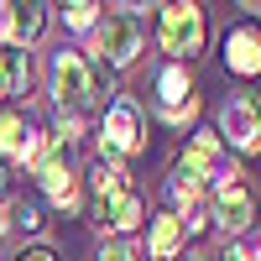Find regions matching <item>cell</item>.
<instances>
[{"mask_svg": "<svg viewBox=\"0 0 261 261\" xmlns=\"http://www.w3.org/2000/svg\"><path fill=\"white\" fill-rule=\"evenodd\" d=\"M225 136L235 151H246V157H256L261 151V94H241L225 105Z\"/></svg>", "mask_w": 261, "mask_h": 261, "instance_id": "cell-4", "label": "cell"}, {"mask_svg": "<svg viewBox=\"0 0 261 261\" xmlns=\"http://www.w3.org/2000/svg\"><path fill=\"white\" fill-rule=\"evenodd\" d=\"M220 261H235V256H230V251H225V256H220Z\"/></svg>", "mask_w": 261, "mask_h": 261, "instance_id": "cell-22", "label": "cell"}, {"mask_svg": "<svg viewBox=\"0 0 261 261\" xmlns=\"http://www.w3.org/2000/svg\"><path fill=\"white\" fill-rule=\"evenodd\" d=\"M146 251H151V261H172L183 251V220H178V214H157V220H151Z\"/></svg>", "mask_w": 261, "mask_h": 261, "instance_id": "cell-10", "label": "cell"}, {"mask_svg": "<svg viewBox=\"0 0 261 261\" xmlns=\"http://www.w3.org/2000/svg\"><path fill=\"white\" fill-rule=\"evenodd\" d=\"M99 63L105 68H125L130 58L141 53V27H136V16H125V11H115V16H105V27H99Z\"/></svg>", "mask_w": 261, "mask_h": 261, "instance_id": "cell-3", "label": "cell"}, {"mask_svg": "<svg viewBox=\"0 0 261 261\" xmlns=\"http://www.w3.org/2000/svg\"><path fill=\"white\" fill-rule=\"evenodd\" d=\"M37 172H42V188H47L53 204H63V209L79 204V183H73V172H68V162H63L58 151H47V162H42Z\"/></svg>", "mask_w": 261, "mask_h": 261, "instance_id": "cell-9", "label": "cell"}, {"mask_svg": "<svg viewBox=\"0 0 261 261\" xmlns=\"http://www.w3.org/2000/svg\"><path fill=\"white\" fill-rule=\"evenodd\" d=\"M89 183H94L99 204H105V199H115V193H125V172H120L115 162H105V157H99V162L89 167Z\"/></svg>", "mask_w": 261, "mask_h": 261, "instance_id": "cell-16", "label": "cell"}, {"mask_svg": "<svg viewBox=\"0 0 261 261\" xmlns=\"http://www.w3.org/2000/svg\"><path fill=\"white\" fill-rule=\"evenodd\" d=\"M63 11H68V27L84 32V27H94V11H99V6H89V0H73V6H63Z\"/></svg>", "mask_w": 261, "mask_h": 261, "instance_id": "cell-18", "label": "cell"}, {"mask_svg": "<svg viewBox=\"0 0 261 261\" xmlns=\"http://www.w3.org/2000/svg\"><path fill=\"white\" fill-rule=\"evenodd\" d=\"M157 89H162V115H167V120H183V115L193 110V89H188V68H183V63L162 68Z\"/></svg>", "mask_w": 261, "mask_h": 261, "instance_id": "cell-7", "label": "cell"}, {"mask_svg": "<svg viewBox=\"0 0 261 261\" xmlns=\"http://www.w3.org/2000/svg\"><path fill=\"white\" fill-rule=\"evenodd\" d=\"M0 162H6V157H0Z\"/></svg>", "mask_w": 261, "mask_h": 261, "instance_id": "cell-23", "label": "cell"}, {"mask_svg": "<svg viewBox=\"0 0 261 261\" xmlns=\"http://www.w3.org/2000/svg\"><path fill=\"white\" fill-rule=\"evenodd\" d=\"M214 220H220L230 235H241L251 220H256V204H251V188L241 183V178H235V172H230V178H220V188H214Z\"/></svg>", "mask_w": 261, "mask_h": 261, "instance_id": "cell-5", "label": "cell"}, {"mask_svg": "<svg viewBox=\"0 0 261 261\" xmlns=\"http://www.w3.org/2000/svg\"><path fill=\"white\" fill-rule=\"evenodd\" d=\"M27 89V53L21 47H0V99H11Z\"/></svg>", "mask_w": 261, "mask_h": 261, "instance_id": "cell-14", "label": "cell"}, {"mask_svg": "<svg viewBox=\"0 0 261 261\" xmlns=\"http://www.w3.org/2000/svg\"><path fill=\"white\" fill-rule=\"evenodd\" d=\"M141 115L136 105H115L110 115H105V151L110 157H130V151H141Z\"/></svg>", "mask_w": 261, "mask_h": 261, "instance_id": "cell-6", "label": "cell"}, {"mask_svg": "<svg viewBox=\"0 0 261 261\" xmlns=\"http://www.w3.org/2000/svg\"><path fill=\"white\" fill-rule=\"evenodd\" d=\"M214 162H220V136H214V130H199L178 167H188V172H199V178H204V172H214Z\"/></svg>", "mask_w": 261, "mask_h": 261, "instance_id": "cell-13", "label": "cell"}, {"mask_svg": "<svg viewBox=\"0 0 261 261\" xmlns=\"http://www.w3.org/2000/svg\"><path fill=\"white\" fill-rule=\"evenodd\" d=\"M11 220H16L21 230H42V214H37V204H16V209H11Z\"/></svg>", "mask_w": 261, "mask_h": 261, "instance_id": "cell-19", "label": "cell"}, {"mask_svg": "<svg viewBox=\"0 0 261 261\" xmlns=\"http://www.w3.org/2000/svg\"><path fill=\"white\" fill-rule=\"evenodd\" d=\"M53 99H58V115H84V110L99 105L94 68H89L84 53H58L53 58Z\"/></svg>", "mask_w": 261, "mask_h": 261, "instance_id": "cell-1", "label": "cell"}, {"mask_svg": "<svg viewBox=\"0 0 261 261\" xmlns=\"http://www.w3.org/2000/svg\"><path fill=\"white\" fill-rule=\"evenodd\" d=\"M162 47L172 53V58H193L204 47V11L193 6H167L162 11Z\"/></svg>", "mask_w": 261, "mask_h": 261, "instance_id": "cell-2", "label": "cell"}, {"mask_svg": "<svg viewBox=\"0 0 261 261\" xmlns=\"http://www.w3.org/2000/svg\"><path fill=\"white\" fill-rule=\"evenodd\" d=\"M99 209H105V225L120 230V235H125V230H136V225H141V214H146V209H141V199H136L130 188H125V193H115V199H105Z\"/></svg>", "mask_w": 261, "mask_h": 261, "instance_id": "cell-12", "label": "cell"}, {"mask_svg": "<svg viewBox=\"0 0 261 261\" xmlns=\"http://www.w3.org/2000/svg\"><path fill=\"white\" fill-rule=\"evenodd\" d=\"M16 261H58V256H53V251H47V246H32V251H21V256H16Z\"/></svg>", "mask_w": 261, "mask_h": 261, "instance_id": "cell-21", "label": "cell"}, {"mask_svg": "<svg viewBox=\"0 0 261 261\" xmlns=\"http://www.w3.org/2000/svg\"><path fill=\"white\" fill-rule=\"evenodd\" d=\"M99 261H136V251H130L125 241H110V246L99 251Z\"/></svg>", "mask_w": 261, "mask_h": 261, "instance_id": "cell-20", "label": "cell"}, {"mask_svg": "<svg viewBox=\"0 0 261 261\" xmlns=\"http://www.w3.org/2000/svg\"><path fill=\"white\" fill-rule=\"evenodd\" d=\"M47 27V6H6V32L16 42H37Z\"/></svg>", "mask_w": 261, "mask_h": 261, "instance_id": "cell-11", "label": "cell"}, {"mask_svg": "<svg viewBox=\"0 0 261 261\" xmlns=\"http://www.w3.org/2000/svg\"><path fill=\"white\" fill-rule=\"evenodd\" d=\"M225 68H230V73H246V79L261 73V37H256V32L241 27V32L225 37Z\"/></svg>", "mask_w": 261, "mask_h": 261, "instance_id": "cell-8", "label": "cell"}, {"mask_svg": "<svg viewBox=\"0 0 261 261\" xmlns=\"http://www.w3.org/2000/svg\"><path fill=\"white\" fill-rule=\"evenodd\" d=\"M27 146H32V130L21 125V115H0V157L27 162Z\"/></svg>", "mask_w": 261, "mask_h": 261, "instance_id": "cell-15", "label": "cell"}, {"mask_svg": "<svg viewBox=\"0 0 261 261\" xmlns=\"http://www.w3.org/2000/svg\"><path fill=\"white\" fill-rule=\"evenodd\" d=\"M199 193H204V178H199V172H188V167L172 172V199H178V204L193 209V199H199Z\"/></svg>", "mask_w": 261, "mask_h": 261, "instance_id": "cell-17", "label": "cell"}]
</instances>
